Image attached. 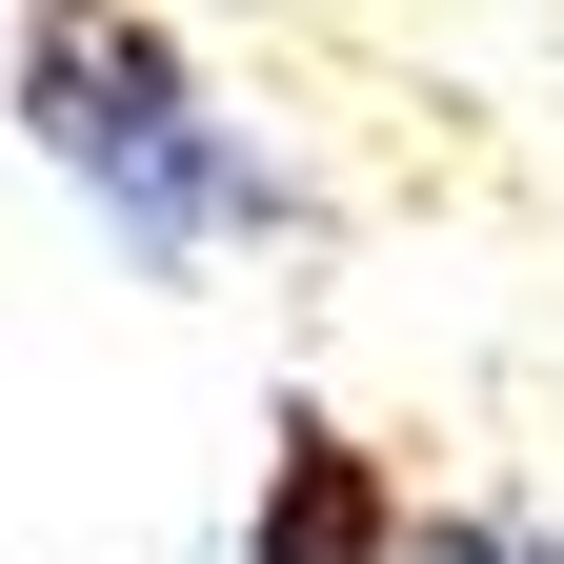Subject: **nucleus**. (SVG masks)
<instances>
[{
  "mask_svg": "<svg viewBox=\"0 0 564 564\" xmlns=\"http://www.w3.org/2000/svg\"><path fill=\"white\" fill-rule=\"evenodd\" d=\"M21 141L141 282H223L303 242V162L182 61L162 0H21Z\"/></svg>",
  "mask_w": 564,
  "mask_h": 564,
  "instance_id": "f257e3e1",
  "label": "nucleus"
},
{
  "mask_svg": "<svg viewBox=\"0 0 564 564\" xmlns=\"http://www.w3.org/2000/svg\"><path fill=\"white\" fill-rule=\"evenodd\" d=\"M242 564H403V484H383V444L282 423V444H262V505H242Z\"/></svg>",
  "mask_w": 564,
  "mask_h": 564,
  "instance_id": "f03ea898",
  "label": "nucleus"
},
{
  "mask_svg": "<svg viewBox=\"0 0 564 564\" xmlns=\"http://www.w3.org/2000/svg\"><path fill=\"white\" fill-rule=\"evenodd\" d=\"M403 564H564L544 505H403Z\"/></svg>",
  "mask_w": 564,
  "mask_h": 564,
  "instance_id": "7ed1b4c3",
  "label": "nucleus"
}]
</instances>
